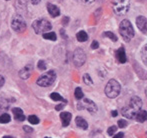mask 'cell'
<instances>
[{
	"instance_id": "484cf974",
	"label": "cell",
	"mask_w": 147,
	"mask_h": 138,
	"mask_svg": "<svg viewBox=\"0 0 147 138\" xmlns=\"http://www.w3.org/2000/svg\"><path fill=\"white\" fill-rule=\"evenodd\" d=\"M82 78H83V82L86 84V85H92L93 84V81H92V79H91V77H90L89 74L85 73Z\"/></svg>"
},
{
	"instance_id": "7c38bea8",
	"label": "cell",
	"mask_w": 147,
	"mask_h": 138,
	"mask_svg": "<svg viewBox=\"0 0 147 138\" xmlns=\"http://www.w3.org/2000/svg\"><path fill=\"white\" fill-rule=\"evenodd\" d=\"M136 25H137L138 29L142 32L143 34H146V25H147V20L144 16H138L136 18Z\"/></svg>"
},
{
	"instance_id": "cb8c5ba5",
	"label": "cell",
	"mask_w": 147,
	"mask_h": 138,
	"mask_svg": "<svg viewBox=\"0 0 147 138\" xmlns=\"http://www.w3.org/2000/svg\"><path fill=\"white\" fill-rule=\"evenodd\" d=\"M74 96H75L76 99L80 100L84 97V94H83V91H82L81 87H76L75 90H74Z\"/></svg>"
},
{
	"instance_id": "7402d4cb",
	"label": "cell",
	"mask_w": 147,
	"mask_h": 138,
	"mask_svg": "<svg viewBox=\"0 0 147 138\" xmlns=\"http://www.w3.org/2000/svg\"><path fill=\"white\" fill-rule=\"evenodd\" d=\"M50 98L52 100H54V101H62L63 103H66V102H67L66 101V99H64V98L62 97L59 93H57V92H53V93H51Z\"/></svg>"
},
{
	"instance_id": "ffe728a7",
	"label": "cell",
	"mask_w": 147,
	"mask_h": 138,
	"mask_svg": "<svg viewBox=\"0 0 147 138\" xmlns=\"http://www.w3.org/2000/svg\"><path fill=\"white\" fill-rule=\"evenodd\" d=\"M76 38L79 42H85L88 40V34L86 33L84 30H80L77 34H76Z\"/></svg>"
},
{
	"instance_id": "5b68a950",
	"label": "cell",
	"mask_w": 147,
	"mask_h": 138,
	"mask_svg": "<svg viewBox=\"0 0 147 138\" xmlns=\"http://www.w3.org/2000/svg\"><path fill=\"white\" fill-rule=\"evenodd\" d=\"M56 80V73L54 70H49L43 73L38 79L36 80V84L41 87H48L51 86Z\"/></svg>"
},
{
	"instance_id": "d4e9b609",
	"label": "cell",
	"mask_w": 147,
	"mask_h": 138,
	"mask_svg": "<svg viewBox=\"0 0 147 138\" xmlns=\"http://www.w3.org/2000/svg\"><path fill=\"white\" fill-rule=\"evenodd\" d=\"M103 36H104V37H108V39H110V40L113 41V42H116V41L118 40L117 36L114 33H113L112 31H106V32H104Z\"/></svg>"
},
{
	"instance_id": "9c48e42d",
	"label": "cell",
	"mask_w": 147,
	"mask_h": 138,
	"mask_svg": "<svg viewBox=\"0 0 147 138\" xmlns=\"http://www.w3.org/2000/svg\"><path fill=\"white\" fill-rule=\"evenodd\" d=\"M86 61V54L83 49L77 48L73 52V63L76 67H81Z\"/></svg>"
},
{
	"instance_id": "6da1fadb",
	"label": "cell",
	"mask_w": 147,
	"mask_h": 138,
	"mask_svg": "<svg viewBox=\"0 0 147 138\" xmlns=\"http://www.w3.org/2000/svg\"><path fill=\"white\" fill-rule=\"evenodd\" d=\"M142 107V100L138 96H133L130 98L128 104L122 108V115L127 119H134L138 111Z\"/></svg>"
},
{
	"instance_id": "3957f363",
	"label": "cell",
	"mask_w": 147,
	"mask_h": 138,
	"mask_svg": "<svg viewBox=\"0 0 147 138\" xmlns=\"http://www.w3.org/2000/svg\"><path fill=\"white\" fill-rule=\"evenodd\" d=\"M32 28L36 34H43L52 29V24L50 23L49 20L45 18H39L33 21Z\"/></svg>"
},
{
	"instance_id": "83f0119b",
	"label": "cell",
	"mask_w": 147,
	"mask_h": 138,
	"mask_svg": "<svg viewBox=\"0 0 147 138\" xmlns=\"http://www.w3.org/2000/svg\"><path fill=\"white\" fill-rule=\"evenodd\" d=\"M116 130H117V127L115 126V125L108 127V129H107V134H108L109 136H113V135L116 133Z\"/></svg>"
},
{
	"instance_id": "7a4b0ae2",
	"label": "cell",
	"mask_w": 147,
	"mask_h": 138,
	"mask_svg": "<svg viewBox=\"0 0 147 138\" xmlns=\"http://www.w3.org/2000/svg\"><path fill=\"white\" fill-rule=\"evenodd\" d=\"M119 33L126 42H129L134 37L135 33H134L133 26L128 19H124L121 21L119 25Z\"/></svg>"
},
{
	"instance_id": "52a82bcc",
	"label": "cell",
	"mask_w": 147,
	"mask_h": 138,
	"mask_svg": "<svg viewBox=\"0 0 147 138\" xmlns=\"http://www.w3.org/2000/svg\"><path fill=\"white\" fill-rule=\"evenodd\" d=\"M11 28L17 33H21L24 32L26 29V22L24 20L23 16L20 14H15L13 15L11 19Z\"/></svg>"
},
{
	"instance_id": "4316f807",
	"label": "cell",
	"mask_w": 147,
	"mask_h": 138,
	"mask_svg": "<svg viewBox=\"0 0 147 138\" xmlns=\"http://www.w3.org/2000/svg\"><path fill=\"white\" fill-rule=\"evenodd\" d=\"M28 121H29L31 124H38L39 118L36 115H30V116H28Z\"/></svg>"
},
{
	"instance_id": "9a60e30c",
	"label": "cell",
	"mask_w": 147,
	"mask_h": 138,
	"mask_svg": "<svg viewBox=\"0 0 147 138\" xmlns=\"http://www.w3.org/2000/svg\"><path fill=\"white\" fill-rule=\"evenodd\" d=\"M116 58H117V60L119 61V63H121V64L126 63L127 58H126V52H125L124 47H120L116 51Z\"/></svg>"
},
{
	"instance_id": "5bb4252c",
	"label": "cell",
	"mask_w": 147,
	"mask_h": 138,
	"mask_svg": "<svg viewBox=\"0 0 147 138\" xmlns=\"http://www.w3.org/2000/svg\"><path fill=\"white\" fill-rule=\"evenodd\" d=\"M60 119H61L62 126L67 127L70 124V122H71L72 114L69 112H61L60 113Z\"/></svg>"
},
{
	"instance_id": "8fae6325",
	"label": "cell",
	"mask_w": 147,
	"mask_h": 138,
	"mask_svg": "<svg viewBox=\"0 0 147 138\" xmlns=\"http://www.w3.org/2000/svg\"><path fill=\"white\" fill-rule=\"evenodd\" d=\"M32 71H33V65L32 64H26L23 68L20 69V71H19V73H18V74H19V76H20V78H21V79L26 80L31 76Z\"/></svg>"
},
{
	"instance_id": "f546056e",
	"label": "cell",
	"mask_w": 147,
	"mask_h": 138,
	"mask_svg": "<svg viewBox=\"0 0 147 138\" xmlns=\"http://www.w3.org/2000/svg\"><path fill=\"white\" fill-rule=\"evenodd\" d=\"M37 67H38V69L42 70V71L46 70V63H45V61L44 60H39L38 63H37Z\"/></svg>"
},
{
	"instance_id": "2e32d148",
	"label": "cell",
	"mask_w": 147,
	"mask_h": 138,
	"mask_svg": "<svg viewBox=\"0 0 147 138\" xmlns=\"http://www.w3.org/2000/svg\"><path fill=\"white\" fill-rule=\"evenodd\" d=\"M47 10H48V13L54 18L60 15V9L55 4L48 3L47 4Z\"/></svg>"
},
{
	"instance_id": "d6a6232c",
	"label": "cell",
	"mask_w": 147,
	"mask_h": 138,
	"mask_svg": "<svg viewBox=\"0 0 147 138\" xmlns=\"http://www.w3.org/2000/svg\"><path fill=\"white\" fill-rule=\"evenodd\" d=\"M99 47V43L97 42V41H93L92 43H91V48L92 49H97Z\"/></svg>"
},
{
	"instance_id": "836d02e7",
	"label": "cell",
	"mask_w": 147,
	"mask_h": 138,
	"mask_svg": "<svg viewBox=\"0 0 147 138\" xmlns=\"http://www.w3.org/2000/svg\"><path fill=\"white\" fill-rule=\"evenodd\" d=\"M4 83H5V78H4L2 75H0V88L4 85Z\"/></svg>"
},
{
	"instance_id": "b9f144b4",
	"label": "cell",
	"mask_w": 147,
	"mask_h": 138,
	"mask_svg": "<svg viewBox=\"0 0 147 138\" xmlns=\"http://www.w3.org/2000/svg\"><path fill=\"white\" fill-rule=\"evenodd\" d=\"M101 1H103V0H101Z\"/></svg>"
},
{
	"instance_id": "f35d334b",
	"label": "cell",
	"mask_w": 147,
	"mask_h": 138,
	"mask_svg": "<svg viewBox=\"0 0 147 138\" xmlns=\"http://www.w3.org/2000/svg\"><path fill=\"white\" fill-rule=\"evenodd\" d=\"M82 1H83L84 3H86V4H90V3H92V2H94L95 0H82Z\"/></svg>"
},
{
	"instance_id": "60d3db41",
	"label": "cell",
	"mask_w": 147,
	"mask_h": 138,
	"mask_svg": "<svg viewBox=\"0 0 147 138\" xmlns=\"http://www.w3.org/2000/svg\"><path fill=\"white\" fill-rule=\"evenodd\" d=\"M6 1H9V0H6Z\"/></svg>"
},
{
	"instance_id": "277c9868",
	"label": "cell",
	"mask_w": 147,
	"mask_h": 138,
	"mask_svg": "<svg viewBox=\"0 0 147 138\" xmlns=\"http://www.w3.org/2000/svg\"><path fill=\"white\" fill-rule=\"evenodd\" d=\"M121 91V85L116 79H110L105 86L104 92L108 98H116Z\"/></svg>"
},
{
	"instance_id": "4dcf8cb0",
	"label": "cell",
	"mask_w": 147,
	"mask_h": 138,
	"mask_svg": "<svg viewBox=\"0 0 147 138\" xmlns=\"http://www.w3.org/2000/svg\"><path fill=\"white\" fill-rule=\"evenodd\" d=\"M117 124H118V127H119V128H125V127L128 125V122L125 120V119H120V120H118Z\"/></svg>"
},
{
	"instance_id": "ab89813d",
	"label": "cell",
	"mask_w": 147,
	"mask_h": 138,
	"mask_svg": "<svg viewBox=\"0 0 147 138\" xmlns=\"http://www.w3.org/2000/svg\"><path fill=\"white\" fill-rule=\"evenodd\" d=\"M111 115H112L113 117H115V116H117V115H118V112H117L116 110H113L112 113H111Z\"/></svg>"
},
{
	"instance_id": "4fadbf2b",
	"label": "cell",
	"mask_w": 147,
	"mask_h": 138,
	"mask_svg": "<svg viewBox=\"0 0 147 138\" xmlns=\"http://www.w3.org/2000/svg\"><path fill=\"white\" fill-rule=\"evenodd\" d=\"M12 113H13V116H14V119L16 121H22L25 120V115L23 113V110L21 108H18V107H14L12 108Z\"/></svg>"
},
{
	"instance_id": "e0dca14e",
	"label": "cell",
	"mask_w": 147,
	"mask_h": 138,
	"mask_svg": "<svg viewBox=\"0 0 147 138\" xmlns=\"http://www.w3.org/2000/svg\"><path fill=\"white\" fill-rule=\"evenodd\" d=\"M75 124H76V126H77L78 128L82 129V130H86V129L88 128L87 121H86L85 119H84L83 117H81V116H77V117H76Z\"/></svg>"
},
{
	"instance_id": "44dd1931",
	"label": "cell",
	"mask_w": 147,
	"mask_h": 138,
	"mask_svg": "<svg viewBox=\"0 0 147 138\" xmlns=\"http://www.w3.org/2000/svg\"><path fill=\"white\" fill-rule=\"evenodd\" d=\"M43 38L44 39H47V40H50V41H56L57 39V36H56V33L55 32H45V33L42 34Z\"/></svg>"
},
{
	"instance_id": "603a6c76",
	"label": "cell",
	"mask_w": 147,
	"mask_h": 138,
	"mask_svg": "<svg viewBox=\"0 0 147 138\" xmlns=\"http://www.w3.org/2000/svg\"><path fill=\"white\" fill-rule=\"evenodd\" d=\"M10 120H11V116H10L8 113L3 112L1 115H0V123H2V124H5V123L10 122Z\"/></svg>"
},
{
	"instance_id": "f1b7e54d",
	"label": "cell",
	"mask_w": 147,
	"mask_h": 138,
	"mask_svg": "<svg viewBox=\"0 0 147 138\" xmlns=\"http://www.w3.org/2000/svg\"><path fill=\"white\" fill-rule=\"evenodd\" d=\"M146 55H147V46L143 47V49H142L141 51V57H142V60H143V63L144 64H147V60H146Z\"/></svg>"
},
{
	"instance_id": "74e56055",
	"label": "cell",
	"mask_w": 147,
	"mask_h": 138,
	"mask_svg": "<svg viewBox=\"0 0 147 138\" xmlns=\"http://www.w3.org/2000/svg\"><path fill=\"white\" fill-rule=\"evenodd\" d=\"M68 22H69V18H68V17H64L63 18V25H67Z\"/></svg>"
},
{
	"instance_id": "e575fe53",
	"label": "cell",
	"mask_w": 147,
	"mask_h": 138,
	"mask_svg": "<svg viewBox=\"0 0 147 138\" xmlns=\"http://www.w3.org/2000/svg\"><path fill=\"white\" fill-rule=\"evenodd\" d=\"M64 105H65V104H58V105H57L56 107H55V109H56L57 111H61L62 109H63Z\"/></svg>"
},
{
	"instance_id": "1f68e13d",
	"label": "cell",
	"mask_w": 147,
	"mask_h": 138,
	"mask_svg": "<svg viewBox=\"0 0 147 138\" xmlns=\"http://www.w3.org/2000/svg\"><path fill=\"white\" fill-rule=\"evenodd\" d=\"M23 130L25 131L26 133H29V134L33 132V129L29 126H23Z\"/></svg>"
},
{
	"instance_id": "30bf717a",
	"label": "cell",
	"mask_w": 147,
	"mask_h": 138,
	"mask_svg": "<svg viewBox=\"0 0 147 138\" xmlns=\"http://www.w3.org/2000/svg\"><path fill=\"white\" fill-rule=\"evenodd\" d=\"M16 10L20 15H25L27 13V0H16Z\"/></svg>"
},
{
	"instance_id": "8d00e7d4",
	"label": "cell",
	"mask_w": 147,
	"mask_h": 138,
	"mask_svg": "<svg viewBox=\"0 0 147 138\" xmlns=\"http://www.w3.org/2000/svg\"><path fill=\"white\" fill-rule=\"evenodd\" d=\"M29 1L31 2V4H33V5H37V4L40 3L41 0H29Z\"/></svg>"
},
{
	"instance_id": "ba28073f",
	"label": "cell",
	"mask_w": 147,
	"mask_h": 138,
	"mask_svg": "<svg viewBox=\"0 0 147 138\" xmlns=\"http://www.w3.org/2000/svg\"><path fill=\"white\" fill-rule=\"evenodd\" d=\"M83 99V98H82ZM81 100V99H80ZM77 108L79 110H87L90 114H95L97 112V105L92 101V100L88 99V98H84L83 100L79 101L77 103Z\"/></svg>"
},
{
	"instance_id": "8992f818",
	"label": "cell",
	"mask_w": 147,
	"mask_h": 138,
	"mask_svg": "<svg viewBox=\"0 0 147 138\" xmlns=\"http://www.w3.org/2000/svg\"><path fill=\"white\" fill-rule=\"evenodd\" d=\"M112 8L116 15H124L130 8V0H113Z\"/></svg>"
},
{
	"instance_id": "d6986e66",
	"label": "cell",
	"mask_w": 147,
	"mask_h": 138,
	"mask_svg": "<svg viewBox=\"0 0 147 138\" xmlns=\"http://www.w3.org/2000/svg\"><path fill=\"white\" fill-rule=\"evenodd\" d=\"M9 101L6 98L0 97V113H3L9 108Z\"/></svg>"
},
{
	"instance_id": "d590c367",
	"label": "cell",
	"mask_w": 147,
	"mask_h": 138,
	"mask_svg": "<svg viewBox=\"0 0 147 138\" xmlns=\"http://www.w3.org/2000/svg\"><path fill=\"white\" fill-rule=\"evenodd\" d=\"M113 137H114V138H122V137H124V133L123 132H119V133H117L116 135H113Z\"/></svg>"
},
{
	"instance_id": "ac0fdd59",
	"label": "cell",
	"mask_w": 147,
	"mask_h": 138,
	"mask_svg": "<svg viewBox=\"0 0 147 138\" xmlns=\"http://www.w3.org/2000/svg\"><path fill=\"white\" fill-rule=\"evenodd\" d=\"M134 119H136V121H137V122H140V123L145 122L146 119H147V111L141 110V109H140V110L138 111L137 114H136V116Z\"/></svg>"
}]
</instances>
